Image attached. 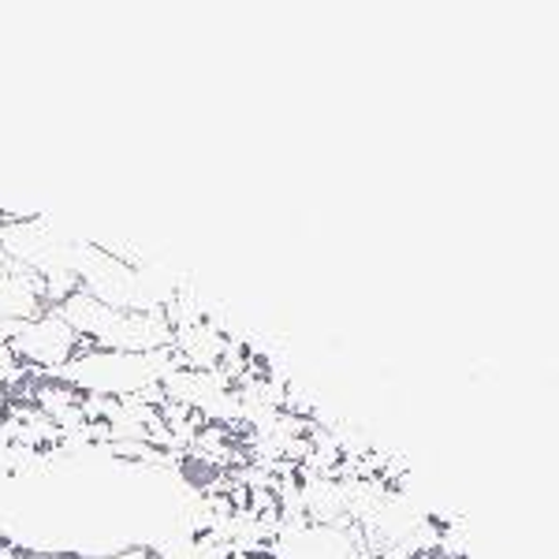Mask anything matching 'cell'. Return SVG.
Here are the masks:
<instances>
[{"instance_id": "6da1fadb", "label": "cell", "mask_w": 559, "mask_h": 559, "mask_svg": "<svg viewBox=\"0 0 559 559\" xmlns=\"http://www.w3.org/2000/svg\"><path fill=\"white\" fill-rule=\"evenodd\" d=\"M176 366L173 347L153 350V355L83 347L57 377L86 400H139V395L160 388Z\"/></svg>"}, {"instance_id": "7a4b0ae2", "label": "cell", "mask_w": 559, "mask_h": 559, "mask_svg": "<svg viewBox=\"0 0 559 559\" xmlns=\"http://www.w3.org/2000/svg\"><path fill=\"white\" fill-rule=\"evenodd\" d=\"M86 344L75 336V329L60 318V310H41L38 318L31 321H20L15 324V336H12V350L15 358L31 369H38L41 377H57L71 358L79 355Z\"/></svg>"}]
</instances>
